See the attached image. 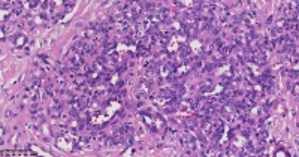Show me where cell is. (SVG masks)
Instances as JSON below:
<instances>
[{
  "label": "cell",
  "mask_w": 299,
  "mask_h": 157,
  "mask_svg": "<svg viewBox=\"0 0 299 157\" xmlns=\"http://www.w3.org/2000/svg\"><path fill=\"white\" fill-rule=\"evenodd\" d=\"M269 136V133L266 132V130H260V132H257V139L259 141H265Z\"/></svg>",
  "instance_id": "8fae6325"
},
{
  "label": "cell",
  "mask_w": 299,
  "mask_h": 157,
  "mask_svg": "<svg viewBox=\"0 0 299 157\" xmlns=\"http://www.w3.org/2000/svg\"><path fill=\"white\" fill-rule=\"evenodd\" d=\"M293 90H295V91H293V94L296 96V94H298V82L295 84V88H293Z\"/></svg>",
  "instance_id": "ac0fdd59"
},
{
  "label": "cell",
  "mask_w": 299,
  "mask_h": 157,
  "mask_svg": "<svg viewBox=\"0 0 299 157\" xmlns=\"http://www.w3.org/2000/svg\"><path fill=\"white\" fill-rule=\"evenodd\" d=\"M144 6H145V12H154V6H156V3H153V2H147V3H144Z\"/></svg>",
  "instance_id": "30bf717a"
},
{
  "label": "cell",
  "mask_w": 299,
  "mask_h": 157,
  "mask_svg": "<svg viewBox=\"0 0 299 157\" xmlns=\"http://www.w3.org/2000/svg\"><path fill=\"white\" fill-rule=\"evenodd\" d=\"M37 5H41V3H39V2H35V0L29 2V6H30V8H35V6H37Z\"/></svg>",
  "instance_id": "4fadbf2b"
},
{
  "label": "cell",
  "mask_w": 299,
  "mask_h": 157,
  "mask_svg": "<svg viewBox=\"0 0 299 157\" xmlns=\"http://www.w3.org/2000/svg\"><path fill=\"white\" fill-rule=\"evenodd\" d=\"M154 121H156V127H159V129H165L166 127V123H165V120L162 118L160 115H156Z\"/></svg>",
  "instance_id": "52a82bcc"
},
{
  "label": "cell",
  "mask_w": 299,
  "mask_h": 157,
  "mask_svg": "<svg viewBox=\"0 0 299 157\" xmlns=\"http://www.w3.org/2000/svg\"><path fill=\"white\" fill-rule=\"evenodd\" d=\"M88 144H90V139H88V138H79L78 142H76V145H75V148H76V147H78V150H79V148H84V147H87Z\"/></svg>",
  "instance_id": "5b68a950"
},
{
  "label": "cell",
  "mask_w": 299,
  "mask_h": 157,
  "mask_svg": "<svg viewBox=\"0 0 299 157\" xmlns=\"http://www.w3.org/2000/svg\"><path fill=\"white\" fill-rule=\"evenodd\" d=\"M12 42H14L17 47H23L24 43H27V37H25L24 35H21V33H18V35H15L14 37H12Z\"/></svg>",
  "instance_id": "6da1fadb"
},
{
  "label": "cell",
  "mask_w": 299,
  "mask_h": 157,
  "mask_svg": "<svg viewBox=\"0 0 299 157\" xmlns=\"http://www.w3.org/2000/svg\"><path fill=\"white\" fill-rule=\"evenodd\" d=\"M184 126L187 127V129H190V130H193V129L197 127V123H196L195 118H185L184 120Z\"/></svg>",
  "instance_id": "277c9868"
},
{
  "label": "cell",
  "mask_w": 299,
  "mask_h": 157,
  "mask_svg": "<svg viewBox=\"0 0 299 157\" xmlns=\"http://www.w3.org/2000/svg\"><path fill=\"white\" fill-rule=\"evenodd\" d=\"M9 5H11L9 2H3V3H2V8H3V9H8V6H9Z\"/></svg>",
  "instance_id": "9a60e30c"
},
{
  "label": "cell",
  "mask_w": 299,
  "mask_h": 157,
  "mask_svg": "<svg viewBox=\"0 0 299 157\" xmlns=\"http://www.w3.org/2000/svg\"><path fill=\"white\" fill-rule=\"evenodd\" d=\"M190 54H191V49L185 45H181L179 47V51H178V55L179 58H190Z\"/></svg>",
  "instance_id": "7a4b0ae2"
},
{
  "label": "cell",
  "mask_w": 299,
  "mask_h": 157,
  "mask_svg": "<svg viewBox=\"0 0 299 157\" xmlns=\"http://www.w3.org/2000/svg\"><path fill=\"white\" fill-rule=\"evenodd\" d=\"M280 151H281V150H280ZM275 156H289V153H277Z\"/></svg>",
  "instance_id": "d6986e66"
},
{
  "label": "cell",
  "mask_w": 299,
  "mask_h": 157,
  "mask_svg": "<svg viewBox=\"0 0 299 157\" xmlns=\"http://www.w3.org/2000/svg\"><path fill=\"white\" fill-rule=\"evenodd\" d=\"M150 87H151V82L148 80L142 78V80L139 81V91H141V93H147V91H150Z\"/></svg>",
  "instance_id": "3957f363"
},
{
  "label": "cell",
  "mask_w": 299,
  "mask_h": 157,
  "mask_svg": "<svg viewBox=\"0 0 299 157\" xmlns=\"http://www.w3.org/2000/svg\"><path fill=\"white\" fill-rule=\"evenodd\" d=\"M5 115H6V117H14V114H12V111H5Z\"/></svg>",
  "instance_id": "2e32d148"
},
{
  "label": "cell",
  "mask_w": 299,
  "mask_h": 157,
  "mask_svg": "<svg viewBox=\"0 0 299 157\" xmlns=\"http://www.w3.org/2000/svg\"><path fill=\"white\" fill-rule=\"evenodd\" d=\"M84 42H75L74 45H72V49H74L75 52H82L84 51Z\"/></svg>",
  "instance_id": "ba28073f"
},
{
  "label": "cell",
  "mask_w": 299,
  "mask_h": 157,
  "mask_svg": "<svg viewBox=\"0 0 299 157\" xmlns=\"http://www.w3.org/2000/svg\"><path fill=\"white\" fill-rule=\"evenodd\" d=\"M46 6H48V2H42V3H41V8H42V9H46Z\"/></svg>",
  "instance_id": "e0dca14e"
},
{
  "label": "cell",
  "mask_w": 299,
  "mask_h": 157,
  "mask_svg": "<svg viewBox=\"0 0 299 157\" xmlns=\"http://www.w3.org/2000/svg\"><path fill=\"white\" fill-rule=\"evenodd\" d=\"M30 111H31L33 114H36L37 111H39V105H37V103H33L31 106H30Z\"/></svg>",
  "instance_id": "7c38bea8"
},
{
  "label": "cell",
  "mask_w": 299,
  "mask_h": 157,
  "mask_svg": "<svg viewBox=\"0 0 299 157\" xmlns=\"http://www.w3.org/2000/svg\"><path fill=\"white\" fill-rule=\"evenodd\" d=\"M64 6H68V8L70 9L72 6H75V2H64Z\"/></svg>",
  "instance_id": "5bb4252c"
},
{
  "label": "cell",
  "mask_w": 299,
  "mask_h": 157,
  "mask_svg": "<svg viewBox=\"0 0 299 157\" xmlns=\"http://www.w3.org/2000/svg\"><path fill=\"white\" fill-rule=\"evenodd\" d=\"M148 54V48L147 45H142L138 42V55H147Z\"/></svg>",
  "instance_id": "8992f818"
},
{
  "label": "cell",
  "mask_w": 299,
  "mask_h": 157,
  "mask_svg": "<svg viewBox=\"0 0 299 157\" xmlns=\"http://www.w3.org/2000/svg\"><path fill=\"white\" fill-rule=\"evenodd\" d=\"M211 91H212V86H209V84H205V86L199 88V93L201 94H207V93H211Z\"/></svg>",
  "instance_id": "9c48e42d"
}]
</instances>
